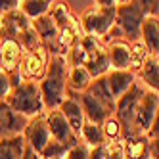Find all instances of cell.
Here are the masks:
<instances>
[{"label": "cell", "mask_w": 159, "mask_h": 159, "mask_svg": "<svg viewBox=\"0 0 159 159\" xmlns=\"http://www.w3.org/2000/svg\"><path fill=\"white\" fill-rule=\"evenodd\" d=\"M25 138L23 134H12L0 138V159H21L25 152Z\"/></svg>", "instance_id": "d6986e66"}, {"label": "cell", "mask_w": 159, "mask_h": 159, "mask_svg": "<svg viewBox=\"0 0 159 159\" xmlns=\"http://www.w3.org/2000/svg\"><path fill=\"white\" fill-rule=\"evenodd\" d=\"M14 40H17V44L21 46V50H23V52H35V50L42 48V42H40L39 35L35 33V29H33V25L27 27L25 31H21Z\"/></svg>", "instance_id": "cb8c5ba5"}, {"label": "cell", "mask_w": 159, "mask_h": 159, "mask_svg": "<svg viewBox=\"0 0 159 159\" xmlns=\"http://www.w3.org/2000/svg\"><path fill=\"white\" fill-rule=\"evenodd\" d=\"M94 4L100 8H117V0H94Z\"/></svg>", "instance_id": "836d02e7"}, {"label": "cell", "mask_w": 159, "mask_h": 159, "mask_svg": "<svg viewBox=\"0 0 159 159\" xmlns=\"http://www.w3.org/2000/svg\"><path fill=\"white\" fill-rule=\"evenodd\" d=\"M6 104L12 107L16 113L23 115L27 119L44 113V104L40 96V88L37 81H27L23 79L19 84H16L6 98Z\"/></svg>", "instance_id": "7a4b0ae2"}, {"label": "cell", "mask_w": 159, "mask_h": 159, "mask_svg": "<svg viewBox=\"0 0 159 159\" xmlns=\"http://www.w3.org/2000/svg\"><path fill=\"white\" fill-rule=\"evenodd\" d=\"M83 35H90L102 39L109 35V31L115 25V8H100V6H90L86 8L81 19H79Z\"/></svg>", "instance_id": "5b68a950"}, {"label": "cell", "mask_w": 159, "mask_h": 159, "mask_svg": "<svg viewBox=\"0 0 159 159\" xmlns=\"http://www.w3.org/2000/svg\"><path fill=\"white\" fill-rule=\"evenodd\" d=\"M84 92H88L90 96H94L96 100H100L102 104L107 106L111 111L115 109V98H113L111 92H109V86H107V81H106V75L92 79V83L88 84V88L84 90Z\"/></svg>", "instance_id": "44dd1931"}, {"label": "cell", "mask_w": 159, "mask_h": 159, "mask_svg": "<svg viewBox=\"0 0 159 159\" xmlns=\"http://www.w3.org/2000/svg\"><path fill=\"white\" fill-rule=\"evenodd\" d=\"M127 159H148V146L150 138L146 134H134L129 138H121Z\"/></svg>", "instance_id": "ffe728a7"}, {"label": "cell", "mask_w": 159, "mask_h": 159, "mask_svg": "<svg viewBox=\"0 0 159 159\" xmlns=\"http://www.w3.org/2000/svg\"><path fill=\"white\" fill-rule=\"evenodd\" d=\"M46 61H48V52L46 48H39L35 52H23L21 56V63H19V75L21 79L27 81H40L46 71Z\"/></svg>", "instance_id": "ba28073f"}, {"label": "cell", "mask_w": 159, "mask_h": 159, "mask_svg": "<svg viewBox=\"0 0 159 159\" xmlns=\"http://www.w3.org/2000/svg\"><path fill=\"white\" fill-rule=\"evenodd\" d=\"M92 83V77L86 71L84 65H69L67 67V90L75 94H81Z\"/></svg>", "instance_id": "ac0fdd59"}, {"label": "cell", "mask_w": 159, "mask_h": 159, "mask_svg": "<svg viewBox=\"0 0 159 159\" xmlns=\"http://www.w3.org/2000/svg\"><path fill=\"white\" fill-rule=\"evenodd\" d=\"M46 113V123H48V130H50V138L56 140V142H60L63 146H73L77 140H79V136L71 130L69 127V123L65 121L63 117V113L60 109H50V111H44Z\"/></svg>", "instance_id": "9c48e42d"}, {"label": "cell", "mask_w": 159, "mask_h": 159, "mask_svg": "<svg viewBox=\"0 0 159 159\" xmlns=\"http://www.w3.org/2000/svg\"><path fill=\"white\" fill-rule=\"evenodd\" d=\"M12 77H10V73H6L2 67H0V102H6L10 90H12Z\"/></svg>", "instance_id": "83f0119b"}, {"label": "cell", "mask_w": 159, "mask_h": 159, "mask_svg": "<svg viewBox=\"0 0 159 159\" xmlns=\"http://www.w3.org/2000/svg\"><path fill=\"white\" fill-rule=\"evenodd\" d=\"M140 39L148 54H159V19L157 16H146L140 25Z\"/></svg>", "instance_id": "2e32d148"}, {"label": "cell", "mask_w": 159, "mask_h": 159, "mask_svg": "<svg viewBox=\"0 0 159 159\" xmlns=\"http://www.w3.org/2000/svg\"><path fill=\"white\" fill-rule=\"evenodd\" d=\"M23 138L29 148H33L37 153H40L46 144L50 142V130L46 123V113H39V115L27 119V125L23 129Z\"/></svg>", "instance_id": "52a82bcc"}, {"label": "cell", "mask_w": 159, "mask_h": 159, "mask_svg": "<svg viewBox=\"0 0 159 159\" xmlns=\"http://www.w3.org/2000/svg\"><path fill=\"white\" fill-rule=\"evenodd\" d=\"M109 69H130V44L125 39H113L106 46Z\"/></svg>", "instance_id": "8fae6325"}, {"label": "cell", "mask_w": 159, "mask_h": 159, "mask_svg": "<svg viewBox=\"0 0 159 159\" xmlns=\"http://www.w3.org/2000/svg\"><path fill=\"white\" fill-rule=\"evenodd\" d=\"M146 17V12L140 0H129L127 4L115 8V27L119 29L121 37L127 42H138L140 39V25Z\"/></svg>", "instance_id": "277c9868"}, {"label": "cell", "mask_w": 159, "mask_h": 159, "mask_svg": "<svg viewBox=\"0 0 159 159\" xmlns=\"http://www.w3.org/2000/svg\"><path fill=\"white\" fill-rule=\"evenodd\" d=\"M106 81L111 96L117 100L130 88V84L136 81V75L132 73V69H109L106 73Z\"/></svg>", "instance_id": "9a60e30c"}, {"label": "cell", "mask_w": 159, "mask_h": 159, "mask_svg": "<svg viewBox=\"0 0 159 159\" xmlns=\"http://www.w3.org/2000/svg\"><path fill=\"white\" fill-rule=\"evenodd\" d=\"M100 127H102V132H104L106 142H117V140H121V138H123L121 125H119V121L113 117V115H109L104 123L100 125Z\"/></svg>", "instance_id": "d4e9b609"}, {"label": "cell", "mask_w": 159, "mask_h": 159, "mask_svg": "<svg viewBox=\"0 0 159 159\" xmlns=\"http://www.w3.org/2000/svg\"><path fill=\"white\" fill-rule=\"evenodd\" d=\"M19 2H23V0H19Z\"/></svg>", "instance_id": "8d00e7d4"}, {"label": "cell", "mask_w": 159, "mask_h": 159, "mask_svg": "<svg viewBox=\"0 0 159 159\" xmlns=\"http://www.w3.org/2000/svg\"><path fill=\"white\" fill-rule=\"evenodd\" d=\"M140 4H142V8H144L146 16H157L159 0H140Z\"/></svg>", "instance_id": "4dcf8cb0"}, {"label": "cell", "mask_w": 159, "mask_h": 159, "mask_svg": "<svg viewBox=\"0 0 159 159\" xmlns=\"http://www.w3.org/2000/svg\"><path fill=\"white\" fill-rule=\"evenodd\" d=\"M106 159H127V157H125L123 140L107 142V153H106Z\"/></svg>", "instance_id": "f1b7e54d"}, {"label": "cell", "mask_w": 159, "mask_h": 159, "mask_svg": "<svg viewBox=\"0 0 159 159\" xmlns=\"http://www.w3.org/2000/svg\"><path fill=\"white\" fill-rule=\"evenodd\" d=\"M19 4H21L19 0H0V16L12 12V10H17Z\"/></svg>", "instance_id": "1f68e13d"}, {"label": "cell", "mask_w": 159, "mask_h": 159, "mask_svg": "<svg viewBox=\"0 0 159 159\" xmlns=\"http://www.w3.org/2000/svg\"><path fill=\"white\" fill-rule=\"evenodd\" d=\"M146 86L138 81L132 83L130 88L125 92L123 96H119L115 100V109H113V117H115L121 125L123 130V138H129V136H134V113H136V106H138V100L144 94Z\"/></svg>", "instance_id": "3957f363"}, {"label": "cell", "mask_w": 159, "mask_h": 159, "mask_svg": "<svg viewBox=\"0 0 159 159\" xmlns=\"http://www.w3.org/2000/svg\"><path fill=\"white\" fill-rule=\"evenodd\" d=\"M88 150H90V146L84 144L81 138H79L73 146L67 148V152L63 153L67 159H88Z\"/></svg>", "instance_id": "484cf974"}, {"label": "cell", "mask_w": 159, "mask_h": 159, "mask_svg": "<svg viewBox=\"0 0 159 159\" xmlns=\"http://www.w3.org/2000/svg\"><path fill=\"white\" fill-rule=\"evenodd\" d=\"M79 102H81V107H83V113H84V121L102 125L109 115H113V111L107 106H104L100 100H96L94 96H90L88 92L79 94Z\"/></svg>", "instance_id": "4fadbf2b"}, {"label": "cell", "mask_w": 159, "mask_h": 159, "mask_svg": "<svg viewBox=\"0 0 159 159\" xmlns=\"http://www.w3.org/2000/svg\"><path fill=\"white\" fill-rule=\"evenodd\" d=\"M21 159H42L40 157V153H37L33 148H29V146H25V152H23V157Z\"/></svg>", "instance_id": "d6a6232c"}, {"label": "cell", "mask_w": 159, "mask_h": 159, "mask_svg": "<svg viewBox=\"0 0 159 159\" xmlns=\"http://www.w3.org/2000/svg\"><path fill=\"white\" fill-rule=\"evenodd\" d=\"M52 159H67L65 155H56V157H52Z\"/></svg>", "instance_id": "d590c367"}, {"label": "cell", "mask_w": 159, "mask_h": 159, "mask_svg": "<svg viewBox=\"0 0 159 159\" xmlns=\"http://www.w3.org/2000/svg\"><path fill=\"white\" fill-rule=\"evenodd\" d=\"M157 109H159V96H157V92L146 88L144 94L138 100L136 113H134V130H136V134H146L148 130H150L152 123L159 117Z\"/></svg>", "instance_id": "8992f818"}, {"label": "cell", "mask_w": 159, "mask_h": 159, "mask_svg": "<svg viewBox=\"0 0 159 159\" xmlns=\"http://www.w3.org/2000/svg\"><path fill=\"white\" fill-rule=\"evenodd\" d=\"M138 77L146 88L157 92V88H159V60H157V56H153V54L146 56V60L138 67Z\"/></svg>", "instance_id": "e0dca14e"}, {"label": "cell", "mask_w": 159, "mask_h": 159, "mask_svg": "<svg viewBox=\"0 0 159 159\" xmlns=\"http://www.w3.org/2000/svg\"><path fill=\"white\" fill-rule=\"evenodd\" d=\"M52 2L54 0H23V2L19 4V10L33 21V19H37V17L46 14L52 6Z\"/></svg>", "instance_id": "7402d4cb"}, {"label": "cell", "mask_w": 159, "mask_h": 159, "mask_svg": "<svg viewBox=\"0 0 159 159\" xmlns=\"http://www.w3.org/2000/svg\"><path fill=\"white\" fill-rule=\"evenodd\" d=\"M21 56L23 50L14 39H0V67L6 73H14L19 71V63H21Z\"/></svg>", "instance_id": "5bb4252c"}, {"label": "cell", "mask_w": 159, "mask_h": 159, "mask_svg": "<svg viewBox=\"0 0 159 159\" xmlns=\"http://www.w3.org/2000/svg\"><path fill=\"white\" fill-rule=\"evenodd\" d=\"M27 125V117L16 113L6 102H0V138L23 132Z\"/></svg>", "instance_id": "7c38bea8"}, {"label": "cell", "mask_w": 159, "mask_h": 159, "mask_svg": "<svg viewBox=\"0 0 159 159\" xmlns=\"http://www.w3.org/2000/svg\"><path fill=\"white\" fill-rule=\"evenodd\" d=\"M146 56H148V50H146V46L140 40L130 44V67L138 69V67L142 65V61L146 60Z\"/></svg>", "instance_id": "4316f807"}, {"label": "cell", "mask_w": 159, "mask_h": 159, "mask_svg": "<svg viewBox=\"0 0 159 159\" xmlns=\"http://www.w3.org/2000/svg\"><path fill=\"white\" fill-rule=\"evenodd\" d=\"M84 144L88 146H98V144H104L106 138H104V132H102V127L96 123H90V121H84L83 123V129H81V134H79Z\"/></svg>", "instance_id": "603a6c76"}, {"label": "cell", "mask_w": 159, "mask_h": 159, "mask_svg": "<svg viewBox=\"0 0 159 159\" xmlns=\"http://www.w3.org/2000/svg\"><path fill=\"white\" fill-rule=\"evenodd\" d=\"M67 60L63 54H50L44 77L39 81L44 109H58L67 94Z\"/></svg>", "instance_id": "6da1fadb"}, {"label": "cell", "mask_w": 159, "mask_h": 159, "mask_svg": "<svg viewBox=\"0 0 159 159\" xmlns=\"http://www.w3.org/2000/svg\"><path fill=\"white\" fill-rule=\"evenodd\" d=\"M58 109L63 113V117L69 123L71 130L79 136L81 134V129H83V123H84V113H83V107H81V102H79V94L67 90V94H65L63 102L58 106Z\"/></svg>", "instance_id": "30bf717a"}, {"label": "cell", "mask_w": 159, "mask_h": 159, "mask_svg": "<svg viewBox=\"0 0 159 159\" xmlns=\"http://www.w3.org/2000/svg\"><path fill=\"white\" fill-rule=\"evenodd\" d=\"M106 153H107V142L98 144V146H90L88 159H106Z\"/></svg>", "instance_id": "f546056e"}, {"label": "cell", "mask_w": 159, "mask_h": 159, "mask_svg": "<svg viewBox=\"0 0 159 159\" xmlns=\"http://www.w3.org/2000/svg\"><path fill=\"white\" fill-rule=\"evenodd\" d=\"M129 0H117V6H121V4H127Z\"/></svg>", "instance_id": "e575fe53"}]
</instances>
